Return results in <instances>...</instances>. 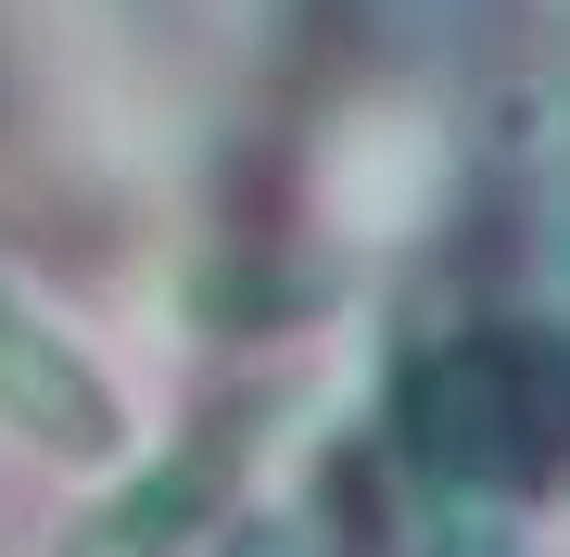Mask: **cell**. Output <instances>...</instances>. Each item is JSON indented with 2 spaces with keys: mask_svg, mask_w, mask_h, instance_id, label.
Wrapping results in <instances>:
<instances>
[{
  "mask_svg": "<svg viewBox=\"0 0 570 557\" xmlns=\"http://www.w3.org/2000/svg\"><path fill=\"white\" fill-rule=\"evenodd\" d=\"M0 418H13V431H39L51 456H115V444H127L115 380L89 368V355L63 342L13 279H0Z\"/></svg>",
  "mask_w": 570,
  "mask_h": 557,
  "instance_id": "7a4b0ae2",
  "label": "cell"
},
{
  "mask_svg": "<svg viewBox=\"0 0 570 557\" xmlns=\"http://www.w3.org/2000/svg\"><path fill=\"white\" fill-rule=\"evenodd\" d=\"M216 481H228V456H216V444H178V456H153V469L127 481V495H115L102 519H89V533L63 545V557H178V545L216 519Z\"/></svg>",
  "mask_w": 570,
  "mask_h": 557,
  "instance_id": "3957f363",
  "label": "cell"
},
{
  "mask_svg": "<svg viewBox=\"0 0 570 557\" xmlns=\"http://www.w3.org/2000/svg\"><path fill=\"white\" fill-rule=\"evenodd\" d=\"M406 444L456 495H532L570 456V355L546 330H456L406 380Z\"/></svg>",
  "mask_w": 570,
  "mask_h": 557,
  "instance_id": "6da1fadb",
  "label": "cell"
}]
</instances>
